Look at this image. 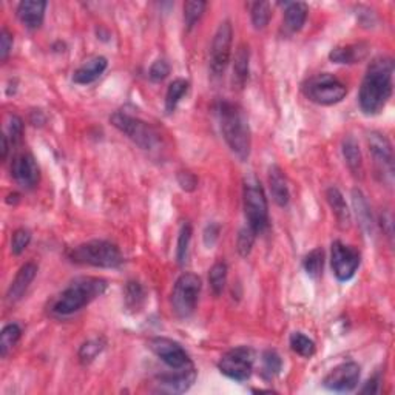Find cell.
<instances>
[{
  "mask_svg": "<svg viewBox=\"0 0 395 395\" xmlns=\"http://www.w3.org/2000/svg\"><path fill=\"white\" fill-rule=\"evenodd\" d=\"M392 75L394 62L389 57H377L369 63L358 93V104L364 114L373 116L385 109L392 96Z\"/></svg>",
  "mask_w": 395,
  "mask_h": 395,
  "instance_id": "obj_1",
  "label": "cell"
},
{
  "mask_svg": "<svg viewBox=\"0 0 395 395\" xmlns=\"http://www.w3.org/2000/svg\"><path fill=\"white\" fill-rule=\"evenodd\" d=\"M107 289V281L96 277H81L71 281L59 295H56L48 306L49 313L57 318L71 317L82 311L91 301L102 295Z\"/></svg>",
  "mask_w": 395,
  "mask_h": 395,
  "instance_id": "obj_2",
  "label": "cell"
},
{
  "mask_svg": "<svg viewBox=\"0 0 395 395\" xmlns=\"http://www.w3.org/2000/svg\"><path fill=\"white\" fill-rule=\"evenodd\" d=\"M218 118L221 133L224 136L229 148L240 161H247L252 147L249 121L240 105L224 100L218 105Z\"/></svg>",
  "mask_w": 395,
  "mask_h": 395,
  "instance_id": "obj_3",
  "label": "cell"
},
{
  "mask_svg": "<svg viewBox=\"0 0 395 395\" xmlns=\"http://www.w3.org/2000/svg\"><path fill=\"white\" fill-rule=\"evenodd\" d=\"M68 258L71 263L93 265V268L114 269L122 263V254L116 244L104 240H93L79 244L70 250Z\"/></svg>",
  "mask_w": 395,
  "mask_h": 395,
  "instance_id": "obj_4",
  "label": "cell"
},
{
  "mask_svg": "<svg viewBox=\"0 0 395 395\" xmlns=\"http://www.w3.org/2000/svg\"><path fill=\"white\" fill-rule=\"evenodd\" d=\"M242 206L247 226L256 233H263L269 226V204L260 181L247 179L244 183Z\"/></svg>",
  "mask_w": 395,
  "mask_h": 395,
  "instance_id": "obj_5",
  "label": "cell"
},
{
  "mask_svg": "<svg viewBox=\"0 0 395 395\" xmlns=\"http://www.w3.org/2000/svg\"><path fill=\"white\" fill-rule=\"evenodd\" d=\"M309 100L318 105H334L346 98L348 87L339 77L330 73H321L309 79L303 87Z\"/></svg>",
  "mask_w": 395,
  "mask_h": 395,
  "instance_id": "obj_6",
  "label": "cell"
},
{
  "mask_svg": "<svg viewBox=\"0 0 395 395\" xmlns=\"http://www.w3.org/2000/svg\"><path fill=\"white\" fill-rule=\"evenodd\" d=\"M110 121L121 133H124L128 139L133 141L142 150H152L160 142V138H157L160 134L155 128L130 113L116 111L111 114Z\"/></svg>",
  "mask_w": 395,
  "mask_h": 395,
  "instance_id": "obj_7",
  "label": "cell"
},
{
  "mask_svg": "<svg viewBox=\"0 0 395 395\" xmlns=\"http://www.w3.org/2000/svg\"><path fill=\"white\" fill-rule=\"evenodd\" d=\"M201 278L195 274H183L171 291V309L178 318H189L195 312L201 293Z\"/></svg>",
  "mask_w": 395,
  "mask_h": 395,
  "instance_id": "obj_8",
  "label": "cell"
},
{
  "mask_svg": "<svg viewBox=\"0 0 395 395\" xmlns=\"http://www.w3.org/2000/svg\"><path fill=\"white\" fill-rule=\"evenodd\" d=\"M254 362V350L247 346H240L227 350L226 354L221 357L218 369L222 375L235 380V382H247V380L252 377Z\"/></svg>",
  "mask_w": 395,
  "mask_h": 395,
  "instance_id": "obj_9",
  "label": "cell"
},
{
  "mask_svg": "<svg viewBox=\"0 0 395 395\" xmlns=\"http://www.w3.org/2000/svg\"><path fill=\"white\" fill-rule=\"evenodd\" d=\"M232 42H233V28L229 20L221 22L217 33L213 36L210 48V71L213 76H222L231 63L232 57Z\"/></svg>",
  "mask_w": 395,
  "mask_h": 395,
  "instance_id": "obj_10",
  "label": "cell"
},
{
  "mask_svg": "<svg viewBox=\"0 0 395 395\" xmlns=\"http://www.w3.org/2000/svg\"><path fill=\"white\" fill-rule=\"evenodd\" d=\"M330 263H332V270L336 279L343 283L349 281L350 278H354L358 265H360V254L348 244L334 241L332 250H330Z\"/></svg>",
  "mask_w": 395,
  "mask_h": 395,
  "instance_id": "obj_11",
  "label": "cell"
},
{
  "mask_svg": "<svg viewBox=\"0 0 395 395\" xmlns=\"http://www.w3.org/2000/svg\"><path fill=\"white\" fill-rule=\"evenodd\" d=\"M148 348L153 350V354L160 358L162 363L169 366L170 369H184L189 368L192 364V360L189 358V354L183 349L179 343L164 339V336H156L148 341Z\"/></svg>",
  "mask_w": 395,
  "mask_h": 395,
  "instance_id": "obj_12",
  "label": "cell"
},
{
  "mask_svg": "<svg viewBox=\"0 0 395 395\" xmlns=\"http://www.w3.org/2000/svg\"><path fill=\"white\" fill-rule=\"evenodd\" d=\"M358 382H360V366L349 362L330 371L323 380V385L335 392H350L358 386Z\"/></svg>",
  "mask_w": 395,
  "mask_h": 395,
  "instance_id": "obj_13",
  "label": "cell"
},
{
  "mask_svg": "<svg viewBox=\"0 0 395 395\" xmlns=\"http://www.w3.org/2000/svg\"><path fill=\"white\" fill-rule=\"evenodd\" d=\"M11 175L22 189L31 190L39 184L40 171L39 165L36 162L33 155L30 153H19L14 156L11 162Z\"/></svg>",
  "mask_w": 395,
  "mask_h": 395,
  "instance_id": "obj_14",
  "label": "cell"
},
{
  "mask_svg": "<svg viewBox=\"0 0 395 395\" xmlns=\"http://www.w3.org/2000/svg\"><path fill=\"white\" fill-rule=\"evenodd\" d=\"M195 380H196V371L193 366H189V368L171 369V372L169 373H162V375L157 377V385L167 392L181 394L189 391L192 385L195 383Z\"/></svg>",
  "mask_w": 395,
  "mask_h": 395,
  "instance_id": "obj_15",
  "label": "cell"
},
{
  "mask_svg": "<svg viewBox=\"0 0 395 395\" xmlns=\"http://www.w3.org/2000/svg\"><path fill=\"white\" fill-rule=\"evenodd\" d=\"M369 152L373 156V161L378 165L380 171L392 176V147L383 134L372 132L368 134Z\"/></svg>",
  "mask_w": 395,
  "mask_h": 395,
  "instance_id": "obj_16",
  "label": "cell"
},
{
  "mask_svg": "<svg viewBox=\"0 0 395 395\" xmlns=\"http://www.w3.org/2000/svg\"><path fill=\"white\" fill-rule=\"evenodd\" d=\"M47 2L44 0H24L17 5V17L28 30H38L44 24Z\"/></svg>",
  "mask_w": 395,
  "mask_h": 395,
  "instance_id": "obj_17",
  "label": "cell"
},
{
  "mask_svg": "<svg viewBox=\"0 0 395 395\" xmlns=\"http://www.w3.org/2000/svg\"><path fill=\"white\" fill-rule=\"evenodd\" d=\"M36 275H38V265H36L34 263L24 264L22 268L19 269L17 275L14 277V279L8 287V292H6V300H8L10 303H16V301L22 298L26 293L28 287H30L31 283L34 281Z\"/></svg>",
  "mask_w": 395,
  "mask_h": 395,
  "instance_id": "obj_18",
  "label": "cell"
},
{
  "mask_svg": "<svg viewBox=\"0 0 395 395\" xmlns=\"http://www.w3.org/2000/svg\"><path fill=\"white\" fill-rule=\"evenodd\" d=\"M109 67V62L104 56H95L79 67L73 75V82L79 85H88L102 76L104 71Z\"/></svg>",
  "mask_w": 395,
  "mask_h": 395,
  "instance_id": "obj_19",
  "label": "cell"
},
{
  "mask_svg": "<svg viewBox=\"0 0 395 395\" xmlns=\"http://www.w3.org/2000/svg\"><path fill=\"white\" fill-rule=\"evenodd\" d=\"M269 189L272 198H274V201L279 207H286L289 204L291 201L289 185H287L284 171L279 169L278 165H272L269 169Z\"/></svg>",
  "mask_w": 395,
  "mask_h": 395,
  "instance_id": "obj_20",
  "label": "cell"
},
{
  "mask_svg": "<svg viewBox=\"0 0 395 395\" xmlns=\"http://www.w3.org/2000/svg\"><path fill=\"white\" fill-rule=\"evenodd\" d=\"M250 52L246 44H241L235 53V61H233V76H232V84L233 88L242 90L246 87L249 81V67H250Z\"/></svg>",
  "mask_w": 395,
  "mask_h": 395,
  "instance_id": "obj_21",
  "label": "cell"
},
{
  "mask_svg": "<svg viewBox=\"0 0 395 395\" xmlns=\"http://www.w3.org/2000/svg\"><path fill=\"white\" fill-rule=\"evenodd\" d=\"M368 56V45L364 44H349L335 47L332 52L329 53V59L334 63H357L363 61Z\"/></svg>",
  "mask_w": 395,
  "mask_h": 395,
  "instance_id": "obj_22",
  "label": "cell"
},
{
  "mask_svg": "<svg viewBox=\"0 0 395 395\" xmlns=\"http://www.w3.org/2000/svg\"><path fill=\"white\" fill-rule=\"evenodd\" d=\"M326 199L332 209V213L335 215L336 221H339V226L343 229H349L350 226V212L348 209L346 201L341 195V192L336 189V187H330L326 192Z\"/></svg>",
  "mask_w": 395,
  "mask_h": 395,
  "instance_id": "obj_23",
  "label": "cell"
},
{
  "mask_svg": "<svg viewBox=\"0 0 395 395\" xmlns=\"http://www.w3.org/2000/svg\"><path fill=\"white\" fill-rule=\"evenodd\" d=\"M307 19V5L303 2H293L286 6L284 28L289 33H298L304 26Z\"/></svg>",
  "mask_w": 395,
  "mask_h": 395,
  "instance_id": "obj_24",
  "label": "cell"
},
{
  "mask_svg": "<svg viewBox=\"0 0 395 395\" xmlns=\"http://www.w3.org/2000/svg\"><path fill=\"white\" fill-rule=\"evenodd\" d=\"M343 156L346 161L349 170L355 176L363 175V156L358 147V142L352 138V136H346L343 141Z\"/></svg>",
  "mask_w": 395,
  "mask_h": 395,
  "instance_id": "obj_25",
  "label": "cell"
},
{
  "mask_svg": "<svg viewBox=\"0 0 395 395\" xmlns=\"http://www.w3.org/2000/svg\"><path fill=\"white\" fill-rule=\"evenodd\" d=\"M124 301L125 307L130 312H139L144 303H146V291L141 283L138 281H128L124 292Z\"/></svg>",
  "mask_w": 395,
  "mask_h": 395,
  "instance_id": "obj_26",
  "label": "cell"
},
{
  "mask_svg": "<svg viewBox=\"0 0 395 395\" xmlns=\"http://www.w3.org/2000/svg\"><path fill=\"white\" fill-rule=\"evenodd\" d=\"M352 203H354V209H355V213H357V218H358V221H360L362 227L364 229V231L372 232V227H373L372 213H371L368 201H366L364 195L360 190L352 192Z\"/></svg>",
  "mask_w": 395,
  "mask_h": 395,
  "instance_id": "obj_27",
  "label": "cell"
},
{
  "mask_svg": "<svg viewBox=\"0 0 395 395\" xmlns=\"http://www.w3.org/2000/svg\"><path fill=\"white\" fill-rule=\"evenodd\" d=\"M187 91H189V82H187L185 79H175V81L169 85L167 95H165V111L169 114L173 113L179 100L185 96Z\"/></svg>",
  "mask_w": 395,
  "mask_h": 395,
  "instance_id": "obj_28",
  "label": "cell"
},
{
  "mask_svg": "<svg viewBox=\"0 0 395 395\" xmlns=\"http://www.w3.org/2000/svg\"><path fill=\"white\" fill-rule=\"evenodd\" d=\"M20 336H22V329L19 325H16V323L6 325L0 332V355H8V352L13 350V348L19 343Z\"/></svg>",
  "mask_w": 395,
  "mask_h": 395,
  "instance_id": "obj_29",
  "label": "cell"
},
{
  "mask_svg": "<svg viewBox=\"0 0 395 395\" xmlns=\"http://www.w3.org/2000/svg\"><path fill=\"white\" fill-rule=\"evenodd\" d=\"M303 268L306 270V274L311 278L313 279L320 278L323 274V268H325V250L321 247L311 250V252L304 256Z\"/></svg>",
  "mask_w": 395,
  "mask_h": 395,
  "instance_id": "obj_30",
  "label": "cell"
},
{
  "mask_svg": "<svg viewBox=\"0 0 395 395\" xmlns=\"http://www.w3.org/2000/svg\"><path fill=\"white\" fill-rule=\"evenodd\" d=\"M209 283L212 292L217 297H219L221 293L224 292L227 283V264L224 261H218L212 265V269L209 270Z\"/></svg>",
  "mask_w": 395,
  "mask_h": 395,
  "instance_id": "obj_31",
  "label": "cell"
},
{
  "mask_svg": "<svg viewBox=\"0 0 395 395\" xmlns=\"http://www.w3.org/2000/svg\"><path fill=\"white\" fill-rule=\"evenodd\" d=\"M289 341H291L292 350L297 352L298 355L304 357V358H311L315 354V350H317L313 340H311L309 336H306L304 334H301V332H293L291 335Z\"/></svg>",
  "mask_w": 395,
  "mask_h": 395,
  "instance_id": "obj_32",
  "label": "cell"
},
{
  "mask_svg": "<svg viewBox=\"0 0 395 395\" xmlns=\"http://www.w3.org/2000/svg\"><path fill=\"white\" fill-rule=\"evenodd\" d=\"M283 368V360L278 355V352L274 349L264 350L263 354V375L265 378H274L281 372Z\"/></svg>",
  "mask_w": 395,
  "mask_h": 395,
  "instance_id": "obj_33",
  "label": "cell"
},
{
  "mask_svg": "<svg viewBox=\"0 0 395 395\" xmlns=\"http://www.w3.org/2000/svg\"><path fill=\"white\" fill-rule=\"evenodd\" d=\"M206 6L207 3L201 2V0H190V2L184 3V22L189 30H192L199 22V19L203 17Z\"/></svg>",
  "mask_w": 395,
  "mask_h": 395,
  "instance_id": "obj_34",
  "label": "cell"
},
{
  "mask_svg": "<svg viewBox=\"0 0 395 395\" xmlns=\"http://www.w3.org/2000/svg\"><path fill=\"white\" fill-rule=\"evenodd\" d=\"M190 241H192V226L189 222H184L178 235V247H176V260L181 265L185 264L187 256H189Z\"/></svg>",
  "mask_w": 395,
  "mask_h": 395,
  "instance_id": "obj_35",
  "label": "cell"
},
{
  "mask_svg": "<svg viewBox=\"0 0 395 395\" xmlns=\"http://www.w3.org/2000/svg\"><path fill=\"white\" fill-rule=\"evenodd\" d=\"M250 16H252V24L256 30H263L269 25L272 11H270V3L268 2H256L252 5L250 10Z\"/></svg>",
  "mask_w": 395,
  "mask_h": 395,
  "instance_id": "obj_36",
  "label": "cell"
},
{
  "mask_svg": "<svg viewBox=\"0 0 395 395\" xmlns=\"http://www.w3.org/2000/svg\"><path fill=\"white\" fill-rule=\"evenodd\" d=\"M105 343L102 339H93L85 341L81 349H79V360H81L84 364L91 363L95 358L104 350Z\"/></svg>",
  "mask_w": 395,
  "mask_h": 395,
  "instance_id": "obj_37",
  "label": "cell"
},
{
  "mask_svg": "<svg viewBox=\"0 0 395 395\" xmlns=\"http://www.w3.org/2000/svg\"><path fill=\"white\" fill-rule=\"evenodd\" d=\"M31 242V233L26 229H17L11 236V252L13 255H22Z\"/></svg>",
  "mask_w": 395,
  "mask_h": 395,
  "instance_id": "obj_38",
  "label": "cell"
},
{
  "mask_svg": "<svg viewBox=\"0 0 395 395\" xmlns=\"http://www.w3.org/2000/svg\"><path fill=\"white\" fill-rule=\"evenodd\" d=\"M256 232L252 231L249 226L241 229V232L238 235V241H236V249H238V252L241 256H247L250 252H252V247H254V242L256 238Z\"/></svg>",
  "mask_w": 395,
  "mask_h": 395,
  "instance_id": "obj_39",
  "label": "cell"
},
{
  "mask_svg": "<svg viewBox=\"0 0 395 395\" xmlns=\"http://www.w3.org/2000/svg\"><path fill=\"white\" fill-rule=\"evenodd\" d=\"M169 75H170V65L167 63V61L164 59L155 61L148 71V76L153 82H162Z\"/></svg>",
  "mask_w": 395,
  "mask_h": 395,
  "instance_id": "obj_40",
  "label": "cell"
},
{
  "mask_svg": "<svg viewBox=\"0 0 395 395\" xmlns=\"http://www.w3.org/2000/svg\"><path fill=\"white\" fill-rule=\"evenodd\" d=\"M8 132L11 136V144L13 146H16V144L20 142L22 139V133H24V122L19 116H13L10 121V125H8Z\"/></svg>",
  "mask_w": 395,
  "mask_h": 395,
  "instance_id": "obj_41",
  "label": "cell"
},
{
  "mask_svg": "<svg viewBox=\"0 0 395 395\" xmlns=\"http://www.w3.org/2000/svg\"><path fill=\"white\" fill-rule=\"evenodd\" d=\"M11 48H13V34L6 30V28H3L2 33H0V59L3 62L8 59Z\"/></svg>",
  "mask_w": 395,
  "mask_h": 395,
  "instance_id": "obj_42",
  "label": "cell"
},
{
  "mask_svg": "<svg viewBox=\"0 0 395 395\" xmlns=\"http://www.w3.org/2000/svg\"><path fill=\"white\" fill-rule=\"evenodd\" d=\"M178 184L181 185V189L185 192H193L198 185L196 176L190 173V171H179L178 173Z\"/></svg>",
  "mask_w": 395,
  "mask_h": 395,
  "instance_id": "obj_43",
  "label": "cell"
},
{
  "mask_svg": "<svg viewBox=\"0 0 395 395\" xmlns=\"http://www.w3.org/2000/svg\"><path fill=\"white\" fill-rule=\"evenodd\" d=\"M218 235H219V226L218 224H209L206 229V232H204V242L209 247H212L213 244L217 242Z\"/></svg>",
  "mask_w": 395,
  "mask_h": 395,
  "instance_id": "obj_44",
  "label": "cell"
},
{
  "mask_svg": "<svg viewBox=\"0 0 395 395\" xmlns=\"http://www.w3.org/2000/svg\"><path fill=\"white\" fill-rule=\"evenodd\" d=\"M362 392H363V394H366V392H371V394L378 392V380H377V378L369 380L368 385H366V386L363 387V389H362Z\"/></svg>",
  "mask_w": 395,
  "mask_h": 395,
  "instance_id": "obj_45",
  "label": "cell"
},
{
  "mask_svg": "<svg viewBox=\"0 0 395 395\" xmlns=\"http://www.w3.org/2000/svg\"><path fill=\"white\" fill-rule=\"evenodd\" d=\"M8 150H10L8 136L2 134V157H3V160H6V156H8Z\"/></svg>",
  "mask_w": 395,
  "mask_h": 395,
  "instance_id": "obj_46",
  "label": "cell"
}]
</instances>
